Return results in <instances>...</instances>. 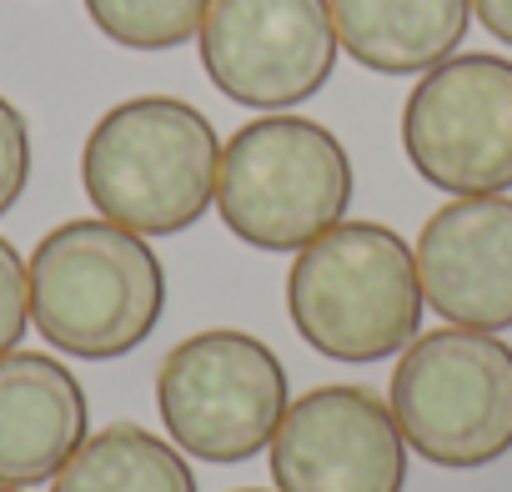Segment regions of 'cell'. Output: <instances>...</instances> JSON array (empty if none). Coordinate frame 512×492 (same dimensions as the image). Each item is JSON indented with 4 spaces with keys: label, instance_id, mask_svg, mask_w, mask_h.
Instances as JSON below:
<instances>
[{
    "label": "cell",
    "instance_id": "6da1fadb",
    "mask_svg": "<svg viewBox=\"0 0 512 492\" xmlns=\"http://www.w3.org/2000/svg\"><path fill=\"white\" fill-rule=\"evenodd\" d=\"M36 332L81 362L136 352L166 312V272L151 241L106 221L76 216L51 226L26 262Z\"/></svg>",
    "mask_w": 512,
    "mask_h": 492
},
{
    "label": "cell",
    "instance_id": "7a4b0ae2",
    "mask_svg": "<svg viewBox=\"0 0 512 492\" xmlns=\"http://www.w3.org/2000/svg\"><path fill=\"white\" fill-rule=\"evenodd\" d=\"M422 307L412 246L382 221H337L287 272L292 327L332 362H387L422 332Z\"/></svg>",
    "mask_w": 512,
    "mask_h": 492
},
{
    "label": "cell",
    "instance_id": "3957f363",
    "mask_svg": "<svg viewBox=\"0 0 512 492\" xmlns=\"http://www.w3.org/2000/svg\"><path fill=\"white\" fill-rule=\"evenodd\" d=\"M216 126L176 96H131L111 106L81 151V186L96 216L136 236H176L216 201Z\"/></svg>",
    "mask_w": 512,
    "mask_h": 492
},
{
    "label": "cell",
    "instance_id": "277c9868",
    "mask_svg": "<svg viewBox=\"0 0 512 492\" xmlns=\"http://www.w3.org/2000/svg\"><path fill=\"white\" fill-rule=\"evenodd\" d=\"M347 146L312 116H256L221 146L216 211L256 252H302L352 206Z\"/></svg>",
    "mask_w": 512,
    "mask_h": 492
},
{
    "label": "cell",
    "instance_id": "5b68a950",
    "mask_svg": "<svg viewBox=\"0 0 512 492\" xmlns=\"http://www.w3.org/2000/svg\"><path fill=\"white\" fill-rule=\"evenodd\" d=\"M387 407L432 467H487L512 452V347L472 327L417 332L392 367Z\"/></svg>",
    "mask_w": 512,
    "mask_h": 492
},
{
    "label": "cell",
    "instance_id": "8992f818",
    "mask_svg": "<svg viewBox=\"0 0 512 492\" xmlns=\"http://www.w3.org/2000/svg\"><path fill=\"white\" fill-rule=\"evenodd\" d=\"M287 407L282 357L236 327L196 332L156 367V412L171 442L201 462H251L267 452Z\"/></svg>",
    "mask_w": 512,
    "mask_h": 492
},
{
    "label": "cell",
    "instance_id": "52a82bcc",
    "mask_svg": "<svg viewBox=\"0 0 512 492\" xmlns=\"http://www.w3.org/2000/svg\"><path fill=\"white\" fill-rule=\"evenodd\" d=\"M402 151L447 196L512 191V61L472 51L432 66L402 106Z\"/></svg>",
    "mask_w": 512,
    "mask_h": 492
},
{
    "label": "cell",
    "instance_id": "ba28073f",
    "mask_svg": "<svg viewBox=\"0 0 512 492\" xmlns=\"http://www.w3.org/2000/svg\"><path fill=\"white\" fill-rule=\"evenodd\" d=\"M196 41L211 86L251 111L312 101L342 51L327 0H211Z\"/></svg>",
    "mask_w": 512,
    "mask_h": 492
},
{
    "label": "cell",
    "instance_id": "9c48e42d",
    "mask_svg": "<svg viewBox=\"0 0 512 492\" xmlns=\"http://www.w3.org/2000/svg\"><path fill=\"white\" fill-rule=\"evenodd\" d=\"M407 437L392 407L372 387H312L302 392L272 437L277 492H402Z\"/></svg>",
    "mask_w": 512,
    "mask_h": 492
},
{
    "label": "cell",
    "instance_id": "30bf717a",
    "mask_svg": "<svg viewBox=\"0 0 512 492\" xmlns=\"http://www.w3.org/2000/svg\"><path fill=\"white\" fill-rule=\"evenodd\" d=\"M422 302L452 327H512V201L452 196L437 206L412 246Z\"/></svg>",
    "mask_w": 512,
    "mask_h": 492
},
{
    "label": "cell",
    "instance_id": "8fae6325",
    "mask_svg": "<svg viewBox=\"0 0 512 492\" xmlns=\"http://www.w3.org/2000/svg\"><path fill=\"white\" fill-rule=\"evenodd\" d=\"M91 437V407L66 362L46 352L0 357V487L56 482Z\"/></svg>",
    "mask_w": 512,
    "mask_h": 492
},
{
    "label": "cell",
    "instance_id": "7c38bea8",
    "mask_svg": "<svg viewBox=\"0 0 512 492\" xmlns=\"http://www.w3.org/2000/svg\"><path fill=\"white\" fill-rule=\"evenodd\" d=\"M337 46L377 76H427L457 56L472 0H327Z\"/></svg>",
    "mask_w": 512,
    "mask_h": 492
},
{
    "label": "cell",
    "instance_id": "4fadbf2b",
    "mask_svg": "<svg viewBox=\"0 0 512 492\" xmlns=\"http://www.w3.org/2000/svg\"><path fill=\"white\" fill-rule=\"evenodd\" d=\"M51 492H196V472L181 447L161 442L156 432L111 422L76 447Z\"/></svg>",
    "mask_w": 512,
    "mask_h": 492
},
{
    "label": "cell",
    "instance_id": "5bb4252c",
    "mask_svg": "<svg viewBox=\"0 0 512 492\" xmlns=\"http://www.w3.org/2000/svg\"><path fill=\"white\" fill-rule=\"evenodd\" d=\"M211 0H86L96 31L126 51H171L201 36Z\"/></svg>",
    "mask_w": 512,
    "mask_h": 492
},
{
    "label": "cell",
    "instance_id": "9a60e30c",
    "mask_svg": "<svg viewBox=\"0 0 512 492\" xmlns=\"http://www.w3.org/2000/svg\"><path fill=\"white\" fill-rule=\"evenodd\" d=\"M31 327V277L21 252L0 236V357L16 352Z\"/></svg>",
    "mask_w": 512,
    "mask_h": 492
},
{
    "label": "cell",
    "instance_id": "2e32d148",
    "mask_svg": "<svg viewBox=\"0 0 512 492\" xmlns=\"http://www.w3.org/2000/svg\"><path fill=\"white\" fill-rule=\"evenodd\" d=\"M31 181V126L0 96V216H6Z\"/></svg>",
    "mask_w": 512,
    "mask_h": 492
},
{
    "label": "cell",
    "instance_id": "e0dca14e",
    "mask_svg": "<svg viewBox=\"0 0 512 492\" xmlns=\"http://www.w3.org/2000/svg\"><path fill=\"white\" fill-rule=\"evenodd\" d=\"M472 16H477V26L487 36L512 46V0H472Z\"/></svg>",
    "mask_w": 512,
    "mask_h": 492
},
{
    "label": "cell",
    "instance_id": "ac0fdd59",
    "mask_svg": "<svg viewBox=\"0 0 512 492\" xmlns=\"http://www.w3.org/2000/svg\"><path fill=\"white\" fill-rule=\"evenodd\" d=\"M0 492H26V487H0Z\"/></svg>",
    "mask_w": 512,
    "mask_h": 492
},
{
    "label": "cell",
    "instance_id": "d6986e66",
    "mask_svg": "<svg viewBox=\"0 0 512 492\" xmlns=\"http://www.w3.org/2000/svg\"><path fill=\"white\" fill-rule=\"evenodd\" d=\"M236 492H262V487H236Z\"/></svg>",
    "mask_w": 512,
    "mask_h": 492
}]
</instances>
